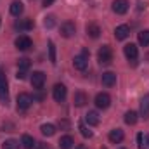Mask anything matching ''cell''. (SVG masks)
<instances>
[{"instance_id": "836d02e7", "label": "cell", "mask_w": 149, "mask_h": 149, "mask_svg": "<svg viewBox=\"0 0 149 149\" xmlns=\"http://www.w3.org/2000/svg\"><path fill=\"white\" fill-rule=\"evenodd\" d=\"M146 148L149 149V134H148V135H146Z\"/></svg>"}, {"instance_id": "5bb4252c", "label": "cell", "mask_w": 149, "mask_h": 149, "mask_svg": "<svg viewBox=\"0 0 149 149\" xmlns=\"http://www.w3.org/2000/svg\"><path fill=\"white\" fill-rule=\"evenodd\" d=\"M123 139H125V134H123L121 128H113L111 132H109V141H111L113 144H120Z\"/></svg>"}, {"instance_id": "3957f363", "label": "cell", "mask_w": 149, "mask_h": 149, "mask_svg": "<svg viewBox=\"0 0 149 149\" xmlns=\"http://www.w3.org/2000/svg\"><path fill=\"white\" fill-rule=\"evenodd\" d=\"M123 52H125L128 63H132V66H137V56H139L137 45H135V43H127V45L123 47Z\"/></svg>"}, {"instance_id": "d6986e66", "label": "cell", "mask_w": 149, "mask_h": 149, "mask_svg": "<svg viewBox=\"0 0 149 149\" xmlns=\"http://www.w3.org/2000/svg\"><path fill=\"white\" fill-rule=\"evenodd\" d=\"M14 26H16L17 30H21V31H28V30H31L35 24H33L31 19H19V21H16Z\"/></svg>"}, {"instance_id": "7a4b0ae2", "label": "cell", "mask_w": 149, "mask_h": 149, "mask_svg": "<svg viewBox=\"0 0 149 149\" xmlns=\"http://www.w3.org/2000/svg\"><path fill=\"white\" fill-rule=\"evenodd\" d=\"M0 102L7 106L9 102V88H7V78L3 68H0Z\"/></svg>"}, {"instance_id": "ffe728a7", "label": "cell", "mask_w": 149, "mask_h": 149, "mask_svg": "<svg viewBox=\"0 0 149 149\" xmlns=\"http://www.w3.org/2000/svg\"><path fill=\"white\" fill-rule=\"evenodd\" d=\"M74 144V139L71 135H63L61 139H59V148L61 149H71Z\"/></svg>"}, {"instance_id": "f1b7e54d", "label": "cell", "mask_w": 149, "mask_h": 149, "mask_svg": "<svg viewBox=\"0 0 149 149\" xmlns=\"http://www.w3.org/2000/svg\"><path fill=\"white\" fill-rule=\"evenodd\" d=\"M49 57H50V63L52 64H56V45H54V42H49Z\"/></svg>"}, {"instance_id": "4fadbf2b", "label": "cell", "mask_w": 149, "mask_h": 149, "mask_svg": "<svg viewBox=\"0 0 149 149\" xmlns=\"http://www.w3.org/2000/svg\"><path fill=\"white\" fill-rule=\"evenodd\" d=\"M73 66H74V70H78V71H85L87 66H88V59L83 57V56H74Z\"/></svg>"}, {"instance_id": "ac0fdd59", "label": "cell", "mask_w": 149, "mask_h": 149, "mask_svg": "<svg viewBox=\"0 0 149 149\" xmlns=\"http://www.w3.org/2000/svg\"><path fill=\"white\" fill-rule=\"evenodd\" d=\"M141 116L144 120L149 118V94H146L142 99H141Z\"/></svg>"}, {"instance_id": "9c48e42d", "label": "cell", "mask_w": 149, "mask_h": 149, "mask_svg": "<svg viewBox=\"0 0 149 149\" xmlns=\"http://www.w3.org/2000/svg\"><path fill=\"white\" fill-rule=\"evenodd\" d=\"M113 10L116 12V14H127V10H128V7H130V3H128V0H113Z\"/></svg>"}, {"instance_id": "277c9868", "label": "cell", "mask_w": 149, "mask_h": 149, "mask_svg": "<svg viewBox=\"0 0 149 149\" xmlns=\"http://www.w3.org/2000/svg\"><path fill=\"white\" fill-rule=\"evenodd\" d=\"M16 102H17V111H26V109L33 104V97H31L30 94H26V92H21V94L17 95Z\"/></svg>"}, {"instance_id": "ba28073f", "label": "cell", "mask_w": 149, "mask_h": 149, "mask_svg": "<svg viewBox=\"0 0 149 149\" xmlns=\"http://www.w3.org/2000/svg\"><path fill=\"white\" fill-rule=\"evenodd\" d=\"M30 81H31L33 88L40 90V88L43 87V83H45V73H42V71H33V73H31V78H30Z\"/></svg>"}, {"instance_id": "e575fe53", "label": "cell", "mask_w": 149, "mask_h": 149, "mask_svg": "<svg viewBox=\"0 0 149 149\" xmlns=\"http://www.w3.org/2000/svg\"><path fill=\"white\" fill-rule=\"evenodd\" d=\"M76 149H85V146H78Z\"/></svg>"}, {"instance_id": "4dcf8cb0", "label": "cell", "mask_w": 149, "mask_h": 149, "mask_svg": "<svg viewBox=\"0 0 149 149\" xmlns=\"http://www.w3.org/2000/svg\"><path fill=\"white\" fill-rule=\"evenodd\" d=\"M26 70H17V74H16V76H17V80H24V78H26Z\"/></svg>"}, {"instance_id": "d590c367", "label": "cell", "mask_w": 149, "mask_h": 149, "mask_svg": "<svg viewBox=\"0 0 149 149\" xmlns=\"http://www.w3.org/2000/svg\"><path fill=\"white\" fill-rule=\"evenodd\" d=\"M120 149H125V148H120Z\"/></svg>"}, {"instance_id": "7402d4cb", "label": "cell", "mask_w": 149, "mask_h": 149, "mask_svg": "<svg viewBox=\"0 0 149 149\" xmlns=\"http://www.w3.org/2000/svg\"><path fill=\"white\" fill-rule=\"evenodd\" d=\"M23 10H24V7H23V3H21L19 0H16V2L10 3V14H12V16L19 17V16L23 14Z\"/></svg>"}, {"instance_id": "9a60e30c", "label": "cell", "mask_w": 149, "mask_h": 149, "mask_svg": "<svg viewBox=\"0 0 149 149\" xmlns=\"http://www.w3.org/2000/svg\"><path fill=\"white\" fill-rule=\"evenodd\" d=\"M73 102H74V106H78V108H81V106H85V104L88 102V97H87V94H85V92H81V90H78V92H74Z\"/></svg>"}, {"instance_id": "d4e9b609", "label": "cell", "mask_w": 149, "mask_h": 149, "mask_svg": "<svg viewBox=\"0 0 149 149\" xmlns=\"http://www.w3.org/2000/svg\"><path fill=\"white\" fill-rule=\"evenodd\" d=\"M139 43L144 45V47H148L149 45V30H142V31H139Z\"/></svg>"}, {"instance_id": "8992f818", "label": "cell", "mask_w": 149, "mask_h": 149, "mask_svg": "<svg viewBox=\"0 0 149 149\" xmlns=\"http://www.w3.org/2000/svg\"><path fill=\"white\" fill-rule=\"evenodd\" d=\"M95 106H97L99 109H108V108L111 106V97H109V94L99 92V94L95 95Z\"/></svg>"}, {"instance_id": "1f68e13d", "label": "cell", "mask_w": 149, "mask_h": 149, "mask_svg": "<svg viewBox=\"0 0 149 149\" xmlns=\"http://www.w3.org/2000/svg\"><path fill=\"white\" fill-rule=\"evenodd\" d=\"M137 144H139V148H141V149L144 148V144H142V134H139V135H137Z\"/></svg>"}, {"instance_id": "30bf717a", "label": "cell", "mask_w": 149, "mask_h": 149, "mask_svg": "<svg viewBox=\"0 0 149 149\" xmlns=\"http://www.w3.org/2000/svg\"><path fill=\"white\" fill-rule=\"evenodd\" d=\"M31 45H33L31 38L26 37V35H21V37L16 38V47H17L19 50H28V49H30Z\"/></svg>"}, {"instance_id": "d6a6232c", "label": "cell", "mask_w": 149, "mask_h": 149, "mask_svg": "<svg viewBox=\"0 0 149 149\" xmlns=\"http://www.w3.org/2000/svg\"><path fill=\"white\" fill-rule=\"evenodd\" d=\"M54 3V0H43V5L45 7H49V5H52Z\"/></svg>"}, {"instance_id": "f546056e", "label": "cell", "mask_w": 149, "mask_h": 149, "mask_svg": "<svg viewBox=\"0 0 149 149\" xmlns=\"http://www.w3.org/2000/svg\"><path fill=\"white\" fill-rule=\"evenodd\" d=\"M43 24H45V28H52V26L56 24V17H54V16H47L45 21H43Z\"/></svg>"}, {"instance_id": "52a82bcc", "label": "cell", "mask_w": 149, "mask_h": 149, "mask_svg": "<svg viewBox=\"0 0 149 149\" xmlns=\"http://www.w3.org/2000/svg\"><path fill=\"white\" fill-rule=\"evenodd\" d=\"M59 31H61V37L71 38L74 35V31H76V26H74L73 21H66V23H63V24H61Z\"/></svg>"}, {"instance_id": "484cf974", "label": "cell", "mask_w": 149, "mask_h": 149, "mask_svg": "<svg viewBox=\"0 0 149 149\" xmlns=\"http://www.w3.org/2000/svg\"><path fill=\"white\" fill-rule=\"evenodd\" d=\"M2 149H19V142L14 141V139H9L2 144Z\"/></svg>"}, {"instance_id": "44dd1931", "label": "cell", "mask_w": 149, "mask_h": 149, "mask_svg": "<svg viewBox=\"0 0 149 149\" xmlns=\"http://www.w3.org/2000/svg\"><path fill=\"white\" fill-rule=\"evenodd\" d=\"M21 144H23V148L24 149H33L35 146H37L35 139H33L31 135H28V134H24V135L21 137Z\"/></svg>"}, {"instance_id": "83f0119b", "label": "cell", "mask_w": 149, "mask_h": 149, "mask_svg": "<svg viewBox=\"0 0 149 149\" xmlns=\"http://www.w3.org/2000/svg\"><path fill=\"white\" fill-rule=\"evenodd\" d=\"M30 66H31V63H30L28 57H21V59L17 61V68H19V70H28Z\"/></svg>"}, {"instance_id": "5b68a950", "label": "cell", "mask_w": 149, "mask_h": 149, "mask_svg": "<svg viewBox=\"0 0 149 149\" xmlns=\"http://www.w3.org/2000/svg\"><path fill=\"white\" fill-rule=\"evenodd\" d=\"M66 95H68L66 87H64L63 83H56V85H54V88H52V97H54V101L63 102V101L66 99Z\"/></svg>"}, {"instance_id": "6da1fadb", "label": "cell", "mask_w": 149, "mask_h": 149, "mask_svg": "<svg viewBox=\"0 0 149 149\" xmlns=\"http://www.w3.org/2000/svg\"><path fill=\"white\" fill-rule=\"evenodd\" d=\"M97 61H99V64H102V66H108V64L113 63V50H111L109 45H102V47L99 49V52H97Z\"/></svg>"}, {"instance_id": "4316f807", "label": "cell", "mask_w": 149, "mask_h": 149, "mask_svg": "<svg viewBox=\"0 0 149 149\" xmlns=\"http://www.w3.org/2000/svg\"><path fill=\"white\" fill-rule=\"evenodd\" d=\"M78 128H80V134H81L85 139H90V137H92V130H88V128L85 127V123H83V121H80Z\"/></svg>"}, {"instance_id": "cb8c5ba5", "label": "cell", "mask_w": 149, "mask_h": 149, "mask_svg": "<svg viewBox=\"0 0 149 149\" xmlns=\"http://www.w3.org/2000/svg\"><path fill=\"white\" fill-rule=\"evenodd\" d=\"M125 123H127V125H135V123H137V113L135 111H127L125 113Z\"/></svg>"}, {"instance_id": "7c38bea8", "label": "cell", "mask_w": 149, "mask_h": 149, "mask_svg": "<svg viewBox=\"0 0 149 149\" xmlns=\"http://www.w3.org/2000/svg\"><path fill=\"white\" fill-rule=\"evenodd\" d=\"M101 81H102L104 87H114V85H116V73H113V71H106V73H102Z\"/></svg>"}, {"instance_id": "603a6c76", "label": "cell", "mask_w": 149, "mask_h": 149, "mask_svg": "<svg viewBox=\"0 0 149 149\" xmlns=\"http://www.w3.org/2000/svg\"><path fill=\"white\" fill-rule=\"evenodd\" d=\"M40 130H42V134L47 135V137H52V135L56 134V127H54L52 123H43V125L40 127Z\"/></svg>"}, {"instance_id": "e0dca14e", "label": "cell", "mask_w": 149, "mask_h": 149, "mask_svg": "<svg viewBox=\"0 0 149 149\" xmlns=\"http://www.w3.org/2000/svg\"><path fill=\"white\" fill-rule=\"evenodd\" d=\"M85 121H87L90 127H95V125H99L101 116H99V113L97 111H88L87 114H85Z\"/></svg>"}, {"instance_id": "8fae6325", "label": "cell", "mask_w": 149, "mask_h": 149, "mask_svg": "<svg viewBox=\"0 0 149 149\" xmlns=\"http://www.w3.org/2000/svg\"><path fill=\"white\" fill-rule=\"evenodd\" d=\"M128 35H130V28L127 24H120L114 28V38L116 40H125V38H128Z\"/></svg>"}, {"instance_id": "2e32d148", "label": "cell", "mask_w": 149, "mask_h": 149, "mask_svg": "<svg viewBox=\"0 0 149 149\" xmlns=\"http://www.w3.org/2000/svg\"><path fill=\"white\" fill-rule=\"evenodd\" d=\"M85 31H87V35L90 38H99V35H101V28L95 23H88L87 28H85Z\"/></svg>"}]
</instances>
